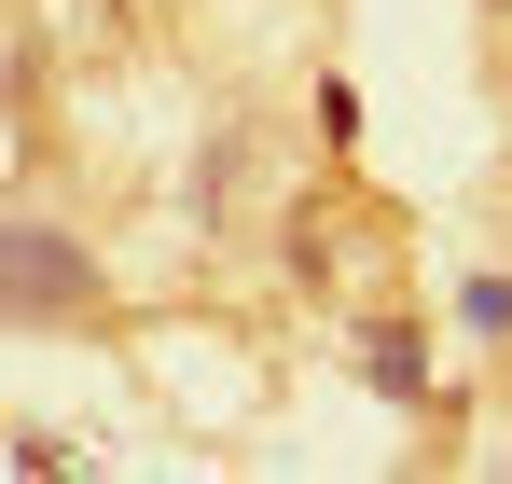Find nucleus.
Returning a JSON list of instances; mask_svg holds the SVG:
<instances>
[{"label":"nucleus","mask_w":512,"mask_h":484,"mask_svg":"<svg viewBox=\"0 0 512 484\" xmlns=\"http://www.w3.org/2000/svg\"><path fill=\"white\" fill-rule=\"evenodd\" d=\"M0 305H84V249H56V236H0Z\"/></svg>","instance_id":"nucleus-1"},{"label":"nucleus","mask_w":512,"mask_h":484,"mask_svg":"<svg viewBox=\"0 0 512 484\" xmlns=\"http://www.w3.org/2000/svg\"><path fill=\"white\" fill-rule=\"evenodd\" d=\"M499 14H512V0H499Z\"/></svg>","instance_id":"nucleus-2"}]
</instances>
